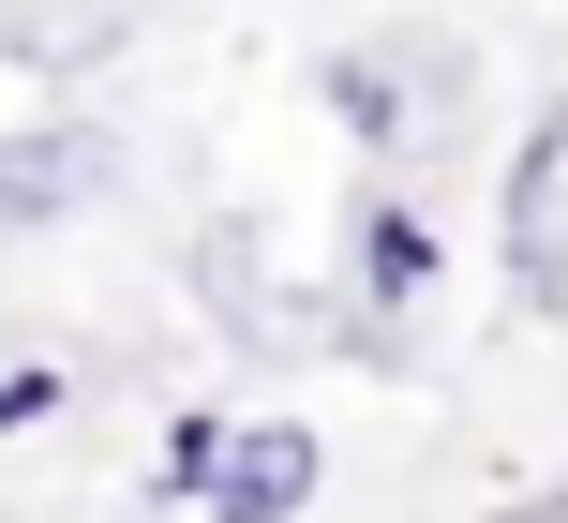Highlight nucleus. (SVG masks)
Here are the masks:
<instances>
[{"label": "nucleus", "mask_w": 568, "mask_h": 523, "mask_svg": "<svg viewBox=\"0 0 568 523\" xmlns=\"http://www.w3.org/2000/svg\"><path fill=\"white\" fill-rule=\"evenodd\" d=\"M60 404H75V375H60V359H0V434H45Z\"/></svg>", "instance_id": "7"}, {"label": "nucleus", "mask_w": 568, "mask_h": 523, "mask_svg": "<svg viewBox=\"0 0 568 523\" xmlns=\"http://www.w3.org/2000/svg\"><path fill=\"white\" fill-rule=\"evenodd\" d=\"M554 195H568V105H539V120H524V150H509V269H524V299H554V285H568Z\"/></svg>", "instance_id": "3"}, {"label": "nucleus", "mask_w": 568, "mask_h": 523, "mask_svg": "<svg viewBox=\"0 0 568 523\" xmlns=\"http://www.w3.org/2000/svg\"><path fill=\"white\" fill-rule=\"evenodd\" d=\"M225 434H240L225 404H195V419L165 434V509H210V464H225Z\"/></svg>", "instance_id": "6"}, {"label": "nucleus", "mask_w": 568, "mask_h": 523, "mask_svg": "<svg viewBox=\"0 0 568 523\" xmlns=\"http://www.w3.org/2000/svg\"><path fill=\"white\" fill-rule=\"evenodd\" d=\"M329 120H344L359 150H404V135H419V90H404V60L344 45V60H329Z\"/></svg>", "instance_id": "5"}, {"label": "nucleus", "mask_w": 568, "mask_h": 523, "mask_svg": "<svg viewBox=\"0 0 568 523\" xmlns=\"http://www.w3.org/2000/svg\"><path fill=\"white\" fill-rule=\"evenodd\" d=\"M75 195H105V135H90V120L0 150V225H45V209H75Z\"/></svg>", "instance_id": "4"}, {"label": "nucleus", "mask_w": 568, "mask_h": 523, "mask_svg": "<svg viewBox=\"0 0 568 523\" xmlns=\"http://www.w3.org/2000/svg\"><path fill=\"white\" fill-rule=\"evenodd\" d=\"M434 269H449V239H434L404 195H359V209H344V285H359L374 315H419Z\"/></svg>", "instance_id": "2"}, {"label": "nucleus", "mask_w": 568, "mask_h": 523, "mask_svg": "<svg viewBox=\"0 0 568 523\" xmlns=\"http://www.w3.org/2000/svg\"><path fill=\"white\" fill-rule=\"evenodd\" d=\"M314 479H329V434L314 419H240L225 464H210V523H300Z\"/></svg>", "instance_id": "1"}]
</instances>
